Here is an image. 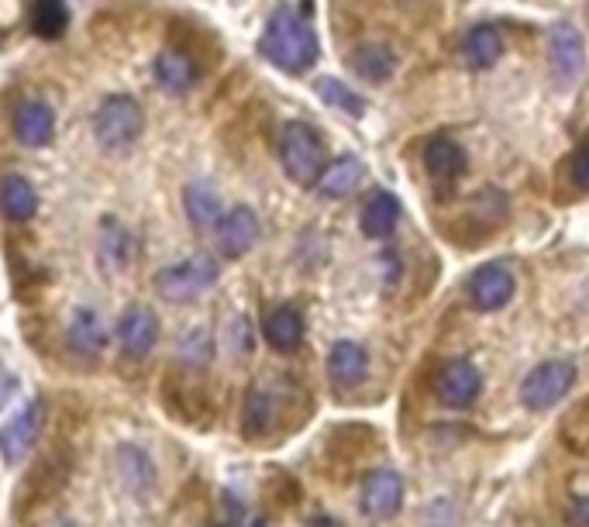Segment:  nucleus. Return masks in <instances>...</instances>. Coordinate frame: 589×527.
I'll return each mask as SVG.
<instances>
[{"mask_svg":"<svg viewBox=\"0 0 589 527\" xmlns=\"http://www.w3.org/2000/svg\"><path fill=\"white\" fill-rule=\"evenodd\" d=\"M0 210H4L8 221L24 225L34 218V210H39V193H34V187L24 180V176L11 172V176H4V183H0Z\"/></svg>","mask_w":589,"mask_h":527,"instance_id":"nucleus-20","label":"nucleus"},{"mask_svg":"<svg viewBox=\"0 0 589 527\" xmlns=\"http://www.w3.org/2000/svg\"><path fill=\"white\" fill-rule=\"evenodd\" d=\"M262 335H266L269 348L290 356V351H297L300 341H303V318H300V310L290 307V304L269 310L266 314V325H262Z\"/></svg>","mask_w":589,"mask_h":527,"instance_id":"nucleus-17","label":"nucleus"},{"mask_svg":"<svg viewBox=\"0 0 589 527\" xmlns=\"http://www.w3.org/2000/svg\"><path fill=\"white\" fill-rule=\"evenodd\" d=\"M146 131V111L142 103L128 93H111L100 100V108L93 115V135L97 142L108 152H121L134 146Z\"/></svg>","mask_w":589,"mask_h":527,"instance_id":"nucleus-2","label":"nucleus"},{"mask_svg":"<svg viewBox=\"0 0 589 527\" xmlns=\"http://www.w3.org/2000/svg\"><path fill=\"white\" fill-rule=\"evenodd\" d=\"M503 52V39H500V31L493 24H476L466 31V39H462V62L469 69H490Z\"/></svg>","mask_w":589,"mask_h":527,"instance_id":"nucleus-21","label":"nucleus"},{"mask_svg":"<svg viewBox=\"0 0 589 527\" xmlns=\"http://www.w3.org/2000/svg\"><path fill=\"white\" fill-rule=\"evenodd\" d=\"M576 382V366L569 359H548L535 366L521 382V404L528 410H551Z\"/></svg>","mask_w":589,"mask_h":527,"instance_id":"nucleus-5","label":"nucleus"},{"mask_svg":"<svg viewBox=\"0 0 589 527\" xmlns=\"http://www.w3.org/2000/svg\"><path fill=\"white\" fill-rule=\"evenodd\" d=\"M180 351H183V359L190 366H203L207 359H211V335H207V331H190L183 338Z\"/></svg>","mask_w":589,"mask_h":527,"instance_id":"nucleus-29","label":"nucleus"},{"mask_svg":"<svg viewBox=\"0 0 589 527\" xmlns=\"http://www.w3.org/2000/svg\"><path fill=\"white\" fill-rule=\"evenodd\" d=\"M466 149L456 142L452 135H435L425 146V166L435 180H456V176L466 169Z\"/></svg>","mask_w":589,"mask_h":527,"instance_id":"nucleus-19","label":"nucleus"},{"mask_svg":"<svg viewBox=\"0 0 589 527\" xmlns=\"http://www.w3.org/2000/svg\"><path fill=\"white\" fill-rule=\"evenodd\" d=\"M272 420V404L262 390H249L246 407H241V431L246 438H259Z\"/></svg>","mask_w":589,"mask_h":527,"instance_id":"nucleus-27","label":"nucleus"},{"mask_svg":"<svg viewBox=\"0 0 589 527\" xmlns=\"http://www.w3.org/2000/svg\"><path fill=\"white\" fill-rule=\"evenodd\" d=\"M366 348L359 341H338L331 351H328V379L338 386V390H352V386L362 382L366 376Z\"/></svg>","mask_w":589,"mask_h":527,"instance_id":"nucleus-14","label":"nucleus"},{"mask_svg":"<svg viewBox=\"0 0 589 527\" xmlns=\"http://www.w3.org/2000/svg\"><path fill=\"white\" fill-rule=\"evenodd\" d=\"M156 80L169 93H187L200 80V66L193 56H187L180 49H166L156 56Z\"/></svg>","mask_w":589,"mask_h":527,"instance_id":"nucleus-15","label":"nucleus"},{"mask_svg":"<svg viewBox=\"0 0 589 527\" xmlns=\"http://www.w3.org/2000/svg\"><path fill=\"white\" fill-rule=\"evenodd\" d=\"M66 341L80 359H97L103 345H108V331H103V321L97 318V310H90V307L77 310L73 321H69V328H66Z\"/></svg>","mask_w":589,"mask_h":527,"instance_id":"nucleus-18","label":"nucleus"},{"mask_svg":"<svg viewBox=\"0 0 589 527\" xmlns=\"http://www.w3.org/2000/svg\"><path fill=\"white\" fill-rule=\"evenodd\" d=\"M131 249H134V241L124 228H118L114 221L103 225V238H100V256L103 262L111 259V266H124L131 259Z\"/></svg>","mask_w":589,"mask_h":527,"instance_id":"nucleus-28","label":"nucleus"},{"mask_svg":"<svg viewBox=\"0 0 589 527\" xmlns=\"http://www.w3.org/2000/svg\"><path fill=\"white\" fill-rule=\"evenodd\" d=\"M42 428H46V400H31L0 428V455H4V463L18 466L34 448V441H39Z\"/></svg>","mask_w":589,"mask_h":527,"instance_id":"nucleus-7","label":"nucleus"},{"mask_svg":"<svg viewBox=\"0 0 589 527\" xmlns=\"http://www.w3.org/2000/svg\"><path fill=\"white\" fill-rule=\"evenodd\" d=\"M513 297V272L500 262L479 266L469 279V300L479 310H500Z\"/></svg>","mask_w":589,"mask_h":527,"instance_id":"nucleus-11","label":"nucleus"},{"mask_svg":"<svg viewBox=\"0 0 589 527\" xmlns=\"http://www.w3.org/2000/svg\"><path fill=\"white\" fill-rule=\"evenodd\" d=\"M14 135H18V142L31 146V149H42L52 142V135H56V115L49 103L42 100H24L18 115H14Z\"/></svg>","mask_w":589,"mask_h":527,"instance_id":"nucleus-13","label":"nucleus"},{"mask_svg":"<svg viewBox=\"0 0 589 527\" xmlns=\"http://www.w3.org/2000/svg\"><path fill=\"white\" fill-rule=\"evenodd\" d=\"M569 176H572V183H576L579 190L589 193V142H582V146L572 152V159H569Z\"/></svg>","mask_w":589,"mask_h":527,"instance_id":"nucleus-30","label":"nucleus"},{"mask_svg":"<svg viewBox=\"0 0 589 527\" xmlns=\"http://www.w3.org/2000/svg\"><path fill=\"white\" fill-rule=\"evenodd\" d=\"M310 527H338L335 520H325V517H318V520H310Z\"/></svg>","mask_w":589,"mask_h":527,"instance_id":"nucleus-33","label":"nucleus"},{"mask_svg":"<svg viewBox=\"0 0 589 527\" xmlns=\"http://www.w3.org/2000/svg\"><path fill=\"white\" fill-rule=\"evenodd\" d=\"M259 52L276 66V69H283V73H307L310 66L318 62V34L315 28H310L297 11L290 8H280L266 31H262V39H259Z\"/></svg>","mask_w":589,"mask_h":527,"instance_id":"nucleus-1","label":"nucleus"},{"mask_svg":"<svg viewBox=\"0 0 589 527\" xmlns=\"http://www.w3.org/2000/svg\"><path fill=\"white\" fill-rule=\"evenodd\" d=\"M280 162L297 187H315L325 169V138L307 121H287L280 131Z\"/></svg>","mask_w":589,"mask_h":527,"instance_id":"nucleus-3","label":"nucleus"},{"mask_svg":"<svg viewBox=\"0 0 589 527\" xmlns=\"http://www.w3.org/2000/svg\"><path fill=\"white\" fill-rule=\"evenodd\" d=\"M400 218V200L387 190H379L366 200L362 207V231L366 238H387L397 228Z\"/></svg>","mask_w":589,"mask_h":527,"instance_id":"nucleus-22","label":"nucleus"},{"mask_svg":"<svg viewBox=\"0 0 589 527\" xmlns=\"http://www.w3.org/2000/svg\"><path fill=\"white\" fill-rule=\"evenodd\" d=\"M183 200H187V218L197 228H214L221 221V200H218V193H214L211 183H203V180L190 183L187 193H183Z\"/></svg>","mask_w":589,"mask_h":527,"instance_id":"nucleus-23","label":"nucleus"},{"mask_svg":"<svg viewBox=\"0 0 589 527\" xmlns=\"http://www.w3.org/2000/svg\"><path fill=\"white\" fill-rule=\"evenodd\" d=\"M315 90L321 93L325 103H331V108H338V111H345V115H352V118H359V115L366 111L362 97H359L356 90L345 87L341 80H335V77H321V80L315 83Z\"/></svg>","mask_w":589,"mask_h":527,"instance_id":"nucleus-26","label":"nucleus"},{"mask_svg":"<svg viewBox=\"0 0 589 527\" xmlns=\"http://www.w3.org/2000/svg\"><path fill=\"white\" fill-rule=\"evenodd\" d=\"M14 390H18V379L8 369H0V407H8V400L14 397Z\"/></svg>","mask_w":589,"mask_h":527,"instance_id":"nucleus-31","label":"nucleus"},{"mask_svg":"<svg viewBox=\"0 0 589 527\" xmlns=\"http://www.w3.org/2000/svg\"><path fill=\"white\" fill-rule=\"evenodd\" d=\"M366 176V166L356 159V156H341L335 162H328L318 176V193L321 197H331V200H341V197H352L362 183Z\"/></svg>","mask_w":589,"mask_h":527,"instance_id":"nucleus-16","label":"nucleus"},{"mask_svg":"<svg viewBox=\"0 0 589 527\" xmlns=\"http://www.w3.org/2000/svg\"><path fill=\"white\" fill-rule=\"evenodd\" d=\"M548 66H551V77H556L559 87H572L582 77L586 46H582V34L576 31V24L559 21L548 31Z\"/></svg>","mask_w":589,"mask_h":527,"instance_id":"nucleus-6","label":"nucleus"},{"mask_svg":"<svg viewBox=\"0 0 589 527\" xmlns=\"http://www.w3.org/2000/svg\"><path fill=\"white\" fill-rule=\"evenodd\" d=\"M403 504V479L393 469H376L362 483V514L372 520H387Z\"/></svg>","mask_w":589,"mask_h":527,"instance_id":"nucleus-10","label":"nucleus"},{"mask_svg":"<svg viewBox=\"0 0 589 527\" xmlns=\"http://www.w3.org/2000/svg\"><path fill=\"white\" fill-rule=\"evenodd\" d=\"M118 341H121V348L128 351V356H134V359H142V356H149V351L156 348V341H159V318L149 310V307H128L124 314H121V321H118Z\"/></svg>","mask_w":589,"mask_h":527,"instance_id":"nucleus-12","label":"nucleus"},{"mask_svg":"<svg viewBox=\"0 0 589 527\" xmlns=\"http://www.w3.org/2000/svg\"><path fill=\"white\" fill-rule=\"evenodd\" d=\"M572 520H576V527H589V500H579L572 507Z\"/></svg>","mask_w":589,"mask_h":527,"instance_id":"nucleus-32","label":"nucleus"},{"mask_svg":"<svg viewBox=\"0 0 589 527\" xmlns=\"http://www.w3.org/2000/svg\"><path fill=\"white\" fill-rule=\"evenodd\" d=\"M393 66H397V59H393V52L387 46H359L352 52V69H356L362 80H369V83L390 80Z\"/></svg>","mask_w":589,"mask_h":527,"instance_id":"nucleus-25","label":"nucleus"},{"mask_svg":"<svg viewBox=\"0 0 589 527\" xmlns=\"http://www.w3.org/2000/svg\"><path fill=\"white\" fill-rule=\"evenodd\" d=\"M482 390V376L479 369L469 362V359H452L435 379V394L445 407H452V410H462L469 407Z\"/></svg>","mask_w":589,"mask_h":527,"instance_id":"nucleus-9","label":"nucleus"},{"mask_svg":"<svg viewBox=\"0 0 589 527\" xmlns=\"http://www.w3.org/2000/svg\"><path fill=\"white\" fill-rule=\"evenodd\" d=\"M31 31L39 34V39H59V34L69 28V8L66 0H31V11H28Z\"/></svg>","mask_w":589,"mask_h":527,"instance_id":"nucleus-24","label":"nucleus"},{"mask_svg":"<svg viewBox=\"0 0 589 527\" xmlns=\"http://www.w3.org/2000/svg\"><path fill=\"white\" fill-rule=\"evenodd\" d=\"M221 276L218 259H211L207 252H197L177 266H166L156 272V294L169 304H190L200 294H207Z\"/></svg>","mask_w":589,"mask_h":527,"instance_id":"nucleus-4","label":"nucleus"},{"mask_svg":"<svg viewBox=\"0 0 589 527\" xmlns=\"http://www.w3.org/2000/svg\"><path fill=\"white\" fill-rule=\"evenodd\" d=\"M214 241L224 259H241L259 241V218L252 207H231L214 225Z\"/></svg>","mask_w":589,"mask_h":527,"instance_id":"nucleus-8","label":"nucleus"}]
</instances>
